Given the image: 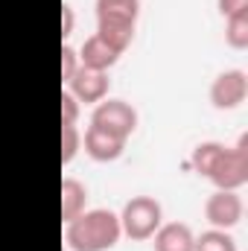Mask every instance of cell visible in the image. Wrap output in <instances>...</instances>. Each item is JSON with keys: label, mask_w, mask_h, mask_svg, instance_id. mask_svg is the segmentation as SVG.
<instances>
[{"label": "cell", "mask_w": 248, "mask_h": 251, "mask_svg": "<svg viewBox=\"0 0 248 251\" xmlns=\"http://www.w3.org/2000/svg\"><path fill=\"white\" fill-rule=\"evenodd\" d=\"M190 164L198 176L210 178L216 190H240L248 181V137L243 134L237 146L216 140L198 143L190 155Z\"/></svg>", "instance_id": "6da1fadb"}, {"label": "cell", "mask_w": 248, "mask_h": 251, "mask_svg": "<svg viewBox=\"0 0 248 251\" xmlns=\"http://www.w3.org/2000/svg\"><path fill=\"white\" fill-rule=\"evenodd\" d=\"M120 237V216L105 207L82 210L64 228V243L70 246V251H108L117 246Z\"/></svg>", "instance_id": "7a4b0ae2"}, {"label": "cell", "mask_w": 248, "mask_h": 251, "mask_svg": "<svg viewBox=\"0 0 248 251\" xmlns=\"http://www.w3.org/2000/svg\"><path fill=\"white\" fill-rule=\"evenodd\" d=\"M161 219H164L161 201H155L152 196H134L123 204L120 231L128 240H152L155 231L161 228Z\"/></svg>", "instance_id": "3957f363"}, {"label": "cell", "mask_w": 248, "mask_h": 251, "mask_svg": "<svg viewBox=\"0 0 248 251\" xmlns=\"http://www.w3.org/2000/svg\"><path fill=\"white\" fill-rule=\"evenodd\" d=\"M91 126H97L120 140H128V134L137 128V111L125 100H102V102H97V108L91 114Z\"/></svg>", "instance_id": "277c9868"}, {"label": "cell", "mask_w": 248, "mask_h": 251, "mask_svg": "<svg viewBox=\"0 0 248 251\" xmlns=\"http://www.w3.org/2000/svg\"><path fill=\"white\" fill-rule=\"evenodd\" d=\"M248 97V76L246 70H225L213 79L210 85V102L219 111H231L240 108Z\"/></svg>", "instance_id": "5b68a950"}, {"label": "cell", "mask_w": 248, "mask_h": 251, "mask_svg": "<svg viewBox=\"0 0 248 251\" xmlns=\"http://www.w3.org/2000/svg\"><path fill=\"white\" fill-rule=\"evenodd\" d=\"M204 216H207V222L213 228L231 231L243 219V199L237 196V190H216L204 201Z\"/></svg>", "instance_id": "8992f818"}, {"label": "cell", "mask_w": 248, "mask_h": 251, "mask_svg": "<svg viewBox=\"0 0 248 251\" xmlns=\"http://www.w3.org/2000/svg\"><path fill=\"white\" fill-rule=\"evenodd\" d=\"M108 76L105 70H91V67H76V73L67 79V91L76 97V102H102L108 97Z\"/></svg>", "instance_id": "52a82bcc"}, {"label": "cell", "mask_w": 248, "mask_h": 251, "mask_svg": "<svg viewBox=\"0 0 248 251\" xmlns=\"http://www.w3.org/2000/svg\"><path fill=\"white\" fill-rule=\"evenodd\" d=\"M123 149H125V140L102 131V128H97V126H88V131H85V152L94 161H99V164L117 161L123 155Z\"/></svg>", "instance_id": "ba28073f"}, {"label": "cell", "mask_w": 248, "mask_h": 251, "mask_svg": "<svg viewBox=\"0 0 248 251\" xmlns=\"http://www.w3.org/2000/svg\"><path fill=\"white\" fill-rule=\"evenodd\" d=\"M76 56H79V64L82 67H91V70H108V67H114L117 59H120V53L114 47H108L99 35L85 38V44H82V50Z\"/></svg>", "instance_id": "9c48e42d"}, {"label": "cell", "mask_w": 248, "mask_h": 251, "mask_svg": "<svg viewBox=\"0 0 248 251\" xmlns=\"http://www.w3.org/2000/svg\"><path fill=\"white\" fill-rule=\"evenodd\" d=\"M196 237L184 222H167L155 231V251H193Z\"/></svg>", "instance_id": "30bf717a"}, {"label": "cell", "mask_w": 248, "mask_h": 251, "mask_svg": "<svg viewBox=\"0 0 248 251\" xmlns=\"http://www.w3.org/2000/svg\"><path fill=\"white\" fill-rule=\"evenodd\" d=\"M140 0H97V21H117L137 26Z\"/></svg>", "instance_id": "8fae6325"}, {"label": "cell", "mask_w": 248, "mask_h": 251, "mask_svg": "<svg viewBox=\"0 0 248 251\" xmlns=\"http://www.w3.org/2000/svg\"><path fill=\"white\" fill-rule=\"evenodd\" d=\"M85 201H88L85 184L76 181V178H64L62 181V219L64 222L76 219V216L85 210Z\"/></svg>", "instance_id": "7c38bea8"}, {"label": "cell", "mask_w": 248, "mask_h": 251, "mask_svg": "<svg viewBox=\"0 0 248 251\" xmlns=\"http://www.w3.org/2000/svg\"><path fill=\"white\" fill-rule=\"evenodd\" d=\"M97 35L108 44V47H114L120 56L125 53V47L131 44V38H134V24H117V21H97Z\"/></svg>", "instance_id": "4fadbf2b"}, {"label": "cell", "mask_w": 248, "mask_h": 251, "mask_svg": "<svg viewBox=\"0 0 248 251\" xmlns=\"http://www.w3.org/2000/svg\"><path fill=\"white\" fill-rule=\"evenodd\" d=\"M225 44L231 50H246L248 47V12L225 18Z\"/></svg>", "instance_id": "5bb4252c"}, {"label": "cell", "mask_w": 248, "mask_h": 251, "mask_svg": "<svg viewBox=\"0 0 248 251\" xmlns=\"http://www.w3.org/2000/svg\"><path fill=\"white\" fill-rule=\"evenodd\" d=\"M193 251H237V243L228 231L213 228V231H204L201 237H196Z\"/></svg>", "instance_id": "9a60e30c"}, {"label": "cell", "mask_w": 248, "mask_h": 251, "mask_svg": "<svg viewBox=\"0 0 248 251\" xmlns=\"http://www.w3.org/2000/svg\"><path fill=\"white\" fill-rule=\"evenodd\" d=\"M79 143H82L79 128H76V126H70V123H62V164H64V167L76 158Z\"/></svg>", "instance_id": "2e32d148"}, {"label": "cell", "mask_w": 248, "mask_h": 251, "mask_svg": "<svg viewBox=\"0 0 248 251\" xmlns=\"http://www.w3.org/2000/svg\"><path fill=\"white\" fill-rule=\"evenodd\" d=\"M76 117H79V102L70 91H62V123L76 126Z\"/></svg>", "instance_id": "e0dca14e"}, {"label": "cell", "mask_w": 248, "mask_h": 251, "mask_svg": "<svg viewBox=\"0 0 248 251\" xmlns=\"http://www.w3.org/2000/svg\"><path fill=\"white\" fill-rule=\"evenodd\" d=\"M76 67H79V56H76V50H73L70 44H64L62 47V82H67V79L76 73Z\"/></svg>", "instance_id": "ac0fdd59"}, {"label": "cell", "mask_w": 248, "mask_h": 251, "mask_svg": "<svg viewBox=\"0 0 248 251\" xmlns=\"http://www.w3.org/2000/svg\"><path fill=\"white\" fill-rule=\"evenodd\" d=\"M219 12H222L225 18L246 15V12H248V0H219Z\"/></svg>", "instance_id": "d6986e66"}, {"label": "cell", "mask_w": 248, "mask_h": 251, "mask_svg": "<svg viewBox=\"0 0 248 251\" xmlns=\"http://www.w3.org/2000/svg\"><path fill=\"white\" fill-rule=\"evenodd\" d=\"M70 32H73V9L64 3V6H62V35L67 38Z\"/></svg>", "instance_id": "ffe728a7"}]
</instances>
